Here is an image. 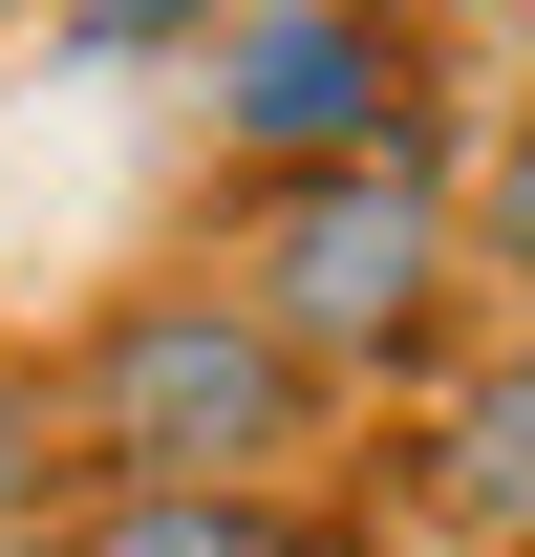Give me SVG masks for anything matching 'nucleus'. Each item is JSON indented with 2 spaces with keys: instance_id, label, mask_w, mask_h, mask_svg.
<instances>
[{
  "instance_id": "obj_8",
  "label": "nucleus",
  "mask_w": 535,
  "mask_h": 557,
  "mask_svg": "<svg viewBox=\"0 0 535 557\" xmlns=\"http://www.w3.org/2000/svg\"><path fill=\"white\" fill-rule=\"evenodd\" d=\"M493 258H514V278H535V129H514V150H493Z\"/></svg>"
},
{
  "instance_id": "obj_9",
  "label": "nucleus",
  "mask_w": 535,
  "mask_h": 557,
  "mask_svg": "<svg viewBox=\"0 0 535 557\" xmlns=\"http://www.w3.org/2000/svg\"><path fill=\"white\" fill-rule=\"evenodd\" d=\"M0 557H65V536H0Z\"/></svg>"
},
{
  "instance_id": "obj_3",
  "label": "nucleus",
  "mask_w": 535,
  "mask_h": 557,
  "mask_svg": "<svg viewBox=\"0 0 535 557\" xmlns=\"http://www.w3.org/2000/svg\"><path fill=\"white\" fill-rule=\"evenodd\" d=\"M214 108H236V150H278V172H364V150H407V22H364V0H258V22H214Z\"/></svg>"
},
{
  "instance_id": "obj_6",
  "label": "nucleus",
  "mask_w": 535,
  "mask_h": 557,
  "mask_svg": "<svg viewBox=\"0 0 535 557\" xmlns=\"http://www.w3.org/2000/svg\"><path fill=\"white\" fill-rule=\"evenodd\" d=\"M43 429H65V386H43V364L0 344V536H43V472H65Z\"/></svg>"
},
{
  "instance_id": "obj_2",
  "label": "nucleus",
  "mask_w": 535,
  "mask_h": 557,
  "mask_svg": "<svg viewBox=\"0 0 535 557\" xmlns=\"http://www.w3.org/2000/svg\"><path fill=\"white\" fill-rule=\"evenodd\" d=\"M428 278H450V214L364 150V172H300V194H278V236H258L236 300H258L300 364H407L428 344Z\"/></svg>"
},
{
  "instance_id": "obj_5",
  "label": "nucleus",
  "mask_w": 535,
  "mask_h": 557,
  "mask_svg": "<svg viewBox=\"0 0 535 557\" xmlns=\"http://www.w3.org/2000/svg\"><path fill=\"white\" fill-rule=\"evenodd\" d=\"M450 515L535 557V364H493V386L450 408Z\"/></svg>"
},
{
  "instance_id": "obj_7",
  "label": "nucleus",
  "mask_w": 535,
  "mask_h": 557,
  "mask_svg": "<svg viewBox=\"0 0 535 557\" xmlns=\"http://www.w3.org/2000/svg\"><path fill=\"white\" fill-rule=\"evenodd\" d=\"M65 22H86V44H194L214 0H65Z\"/></svg>"
},
{
  "instance_id": "obj_1",
  "label": "nucleus",
  "mask_w": 535,
  "mask_h": 557,
  "mask_svg": "<svg viewBox=\"0 0 535 557\" xmlns=\"http://www.w3.org/2000/svg\"><path fill=\"white\" fill-rule=\"evenodd\" d=\"M65 429L108 493H258L300 429H322V364L278 344L236 278H129L65 364Z\"/></svg>"
},
{
  "instance_id": "obj_4",
  "label": "nucleus",
  "mask_w": 535,
  "mask_h": 557,
  "mask_svg": "<svg viewBox=\"0 0 535 557\" xmlns=\"http://www.w3.org/2000/svg\"><path fill=\"white\" fill-rule=\"evenodd\" d=\"M65 557H322V536H300L278 493H108Z\"/></svg>"
}]
</instances>
